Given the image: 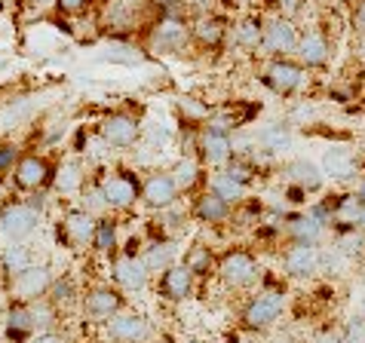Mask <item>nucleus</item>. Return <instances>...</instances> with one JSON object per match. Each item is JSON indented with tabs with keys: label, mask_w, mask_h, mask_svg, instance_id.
I'll use <instances>...</instances> for the list:
<instances>
[{
	"label": "nucleus",
	"mask_w": 365,
	"mask_h": 343,
	"mask_svg": "<svg viewBox=\"0 0 365 343\" xmlns=\"http://www.w3.org/2000/svg\"><path fill=\"white\" fill-rule=\"evenodd\" d=\"M289 304V291L286 285H264L258 288V295H252L246 300V307L240 312V325L249 331H267L282 319Z\"/></svg>",
	"instance_id": "obj_1"
},
{
	"label": "nucleus",
	"mask_w": 365,
	"mask_h": 343,
	"mask_svg": "<svg viewBox=\"0 0 365 343\" xmlns=\"http://www.w3.org/2000/svg\"><path fill=\"white\" fill-rule=\"evenodd\" d=\"M218 282L227 291H249L261 282V264L255 258V251L249 248H227L218 255Z\"/></svg>",
	"instance_id": "obj_2"
},
{
	"label": "nucleus",
	"mask_w": 365,
	"mask_h": 343,
	"mask_svg": "<svg viewBox=\"0 0 365 343\" xmlns=\"http://www.w3.org/2000/svg\"><path fill=\"white\" fill-rule=\"evenodd\" d=\"M101 194H105L108 211L114 215H123V211H133L141 203V178L133 169H108L105 175H98Z\"/></svg>",
	"instance_id": "obj_3"
},
{
	"label": "nucleus",
	"mask_w": 365,
	"mask_h": 343,
	"mask_svg": "<svg viewBox=\"0 0 365 343\" xmlns=\"http://www.w3.org/2000/svg\"><path fill=\"white\" fill-rule=\"evenodd\" d=\"M138 246L141 242L133 236L123 251H117V255L110 258V282H114L123 295H138V291H145L150 285V273H148L145 260H141Z\"/></svg>",
	"instance_id": "obj_4"
},
{
	"label": "nucleus",
	"mask_w": 365,
	"mask_h": 343,
	"mask_svg": "<svg viewBox=\"0 0 365 343\" xmlns=\"http://www.w3.org/2000/svg\"><path fill=\"white\" fill-rule=\"evenodd\" d=\"M40 221H43V215L25 196H6L0 203V233L9 242H28L37 233Z\"/></svg>",
	"instance_id": "obj_5"
},
{
	"label": "nucleus",
	"mask_w": 365,
	"mask_h": 343,
	"mask_svg": "<svg viewBox=\"0 0 365 343\" xmlns=\"http://www.w3.org/2000/svg\"><path fill=\"white\" fill-rule=\"evenodd\" d=\"M129 310L126 307V295L120 291L114 282H98V285H89L83 291V300H80V312L93 322V325H108L117 312Z\"/></svg>",
	"instance_id": "obj_6"
},
{
	"label": "nucleus",
	"mask_w": 365,
	"mask_h": 343,
	"mask_svg": "<svg viewBox=\"0 0 365 343\" xmlns=\"http://www.w3.org/2000/svg\"><path fill=\"white\" fill-rule=\"evenodd\" d=\"M9 178L19 194H43L56 184V166L46 154H22Z\"/></svg>",
	"instance_id": "obj_7"
},
{
	"label": "nucleus",
	"mask_w": 365,
	"mask_h": 343,
	"mask_svg": "<svg viewBox=\"0 0 365 343\" xmlns=\"http://www.w3.org/2000/svg\"><path fill=\"white\" fill-rule=\"evenodd\" d=\"M304 68L298 58H267L264 70H261V83H264L273 95L279 98H292L304 86Z\"/></svg>",
	"instance_id": "obj_8"
},
{
	"label": "nucleus",
	"mask_w": 365,
	"mask_h": 343,
	"mask_svg": "<svg viewBox=\"0 0 365 343\" xmlns=\"http://www.w3.org/2000/svg\"><path fill=\"white\" fill-rule=\"evenodd\" d=\"M148 46L154 53H181L190 46V22L181 13H163L150 28Z\"/></svg>",
	"instance_id": "obj_9"
},
{
	"label": "nucleus",
	"mask_w": 365,
	"mask_h": 343,
	"mask_svg": "<svg viewBox=\"0 0 365 343\" xmlns=\"http://www.w3.org/2000/svg\"><path fill=\"white\" fill-rule=\"evenodd\" d=\"M98 138L110 150H133L141 141V120L133 117L129 110H110L98 123Z\"/></svg>",
	"instance_id": "obj_10"
},
{
	"label": "nucleus",
	"mask_w": 365,
	"mask_h": 343,
	"mask_svg": "<svg viewBox=\"0 0 365 343\" xmlns=\"http://www.w3.org/2000/svg\"><path fill=\"white\" fill-rule=\"evenodd\" d=\"M301 31L298 25L286 16H270L264 22V40H261V53L267 58H295Z\"/></svg>",
	"instance_id": "obj_11"
},
{
	"label": "nucleus",
	"mask_w": 365,
	"mask_h": 343,
	"mask_svg": "<svg viewBox=\"0 0 365 343\" xmlns=\"http://www.w3.org/2000/svg\"><path fill=\"white\" fill-rule=\"evenodd\" d=\"M98 218L83 206H68L62 221H58V242H65V248H93Z\"/></svg>",
	"instance_id": "obj_12"
},
{
	"label": "nucleus",
	"mask_w": 365,
	"mask_h": 343,
	"mask_svg": "<svg viewBox=\"0 0 365 343\" xmlns=\"http://www.w3.org/2000/svg\"><path fill=\"white\" fill-rule=\"evenodd\" d=\"M105 328V337L110 343H148L150 337H154V325H150L148 316H141V312L135 310H123L117 312L114 319L108 322Z\"/></svg>",
	"instance_id": "obj_13"
},
{
	"label": "nucleus",
	"mask_w": 365,
	"mask_h": 343,
	"mask_svg": "<svg viewBox=\"0 0 365 343\" xmlns=\"http://www.w3.org/2000/svg\"><path fill=\"white\" fill-rule=\"evenodd\" d=\"M233 157V132L227 129H218V126H202L200 132V147H197V159L209 169H225L227 159Z\"/></svg>",
	"instance_id": "obj_14"
},
{
	"label": "nucleus",
	"mask_w": 365,
	"mask_h": 343,
	"mask_svg": "<svg viewBox=\"0 0 365 343\" xmlns=\"http://www.w3.org/2000/svg\"><path fill=\"white\" fill-rule=\"evenodd\" d=\"M230 34H233V25L221 13H202V16H194V22H190V43L200 49H221L230 40Z\"/></svg>",
	"instance_id": "obj_15"
},
{
	"label": "nucleus",
	"mask_w": 365,
	"mask_h": 343,
	"mask_svg": "<svg viewBox=\"0 0 365 343\" xmlns=\"http://www.w3.org/2000/svg\"><path fill=\"white\" fill-rule=\"evenodd\" d=\"M56 273L46 264H31L25 273H19L16 279H9V291H13V300L19 304H34V300H43L49 285H53Z\"/></svg>",
	"instance_id": "obj_16"
},
{
	"label": "nucleus",
	"mask_w": 365,
	"mask_h": 343,
	"mask_svg": "<svg viewBox=\"0 0 365 343\" xmlns=\"http://www.w3.org/2000/svg\"><path fill=\"white\" fill-rule=\"evenodd\" d=\"M334 53V40L326 28L313 25L307 31H301V40H298V49H295V58L304 65V68H326L329 58Z\"/></svg>",
	"instance_id": "obj_17"
},
{
	"label": "nucleus",
	"mask_w": 365,
	"mask_h": 343,
	"mask_svg": "<svg viewBox=\"0 0 365 343\" xmlns=\"http://www.w3.org/2000/svg\"><path fill=\"white\" fill-rule=\"evenodd\" d=\"M319 169H322V175H326V181H338V184H350V181H356L359 172H362L356 150L347 147V144L326 147Z\"/></svg>",
	"instance_id": "obj_18"
},
{
	"label": "nucleus",
	"mask_w": 365,
	"mask_h": 343,
	"mask_svg": "<svg viewBox=\"0 0 365 343\" xmlns=\"http://www.w3.org/2000/svg\"><path fill=\"white\" fill-rule=\"evenodd\" d=\"M181 199V190L175 187V181H172L169 169H157L150 172V175L141 181V203H145L150 211H166L172 209Z\"/></svg>",
	"instance_id": "obj_19"
},
{
	"label": "nucleus",
	"mask_w": 365,
	"mask_h": 343,
	"mask_svg": "<svg viewBox=\"0 0 365 343\" xmlns=\"http://www.w3.org/2000/svg\"><path fill=\"white\" fill-rule=\"evenodd\" d=\"M282 236L295 246H322L329 239V227L313 218L310 211H295V215L282 218Z\"/></svg>",
	"instance_id": "obj_20"
},
{
	"label": "nucleus",
	"mask_w": 365,
	"mask_h": 343,
	"mask_svg": "<svg viewBox=\"0 0 365 343\" xmlns=\"http://www.w3.org/2000/svg\"><path fill=\"white\" fill-rule=\"evenodd\" d=\"M187 215L202 227H221V224H227V221L233 218V206H227L221 196H215L212 190L202 187L200 194H194V199H190Z\"/></svg>",
	"instance_id": "obj_21"
},
{
	"label": "nucleus",
	"mask_w": 365,
	"mask_h": 343,
	"mask_svg": "<svg viewBox=\"0 0 365 343\" xmlns=\"http://www.w3.org/2000/svg\"><path fill=\"white\" fill-rule=\"evenodd\" d=\"M194 288H197V279L194 273L181 264H172L166 273H160L157 276V295L169 300V304H181V300H187L190 295H194Z\"/></svg>",
	"instance_id": "obj_22"
},
{
	"label": "nucleus",
	"mask_w": 365,
	"mask_h": 343,
	"mask_svg": "<svg viewBox=\"0 0 365 343\" xmlns=\"http://www.w3.org/2000/svg\"><path fill=\"white\" fill-rule=\"evenodd\" d=\"M317 248L319 246H295L289 242L279 255V264H282V273L289 279H310L317 276Z\"/></svg>",
	"instance_id": "obj_23"
},
{
	"label": "nucleus",
	"mask_w": 365,
	"mask_h": 343,
	"mask_svg": "<svg viewBox=\"0 0 365 343\" xmlns=\"http://www.w3.org/2000/svg\"><path fill=\"white\" fill-rule=\"evenodd\" d=\"M286 181L292 187H301L304 194H319L322 187H326V175H322V169L313 163L307 157H298V159H289L286 163Z\"/></svg>",
	"instance_id": "obj_24"
},
{
	"label": "nucleus",
	"mask_w": 365,
	"mask_h": 343,
	"mask_svg": "<svg viewBox=\"0 0 365 343\" xmlns=\"http://www.w3.org/2000/svg\"><path fill=\"white\" fill-rule=\"evenodd\" d=\"M141 260H145L150 276L166 273L172 264H178V242L169 239V236H160L154 242H148L145 251H141Z\"/></svg>",
	"instance_id": "obj_25"
},
{
	"label": "nucleus",
	"mask_w": 365,
	"mask_h": 343,
	"mask_svg": "<svg viewBox=\"0 0 365 343\" xmlns=\"http://www.w3.org/2000/svg\"><path fill=\"white\" fill-rule=\"evenodd\" d=\"M169 175L181 194H200V190L206 187V172H202V163L197 157H178L175 163H172Z\"/></svg>",
	"instance_id": "obj_26"
},
{
	"label": "nucleus",
	"mask_w": 365,
	"mask_h": 343,
	"mask_svg": "<svg viewBox=\"0 0 365 343\" xmlns=\"http://www.w3.org/2000/svg\"><path fill=\"white\" fill-rule=\"evenodd\" d=\"M264 22L267 19L261 13H249L242 16L237 25H233V43L246 53H261V40H264Z\"/></svg>",
	"instance_id": "obj_27"
},
{
	"label": "nucleus",
	"mask_w": 365,
	"mask_h": 343,
	"mask_svg": "<svg viewBox=\"0 0 365 343\" xmlns=\"http://www.w3.org/2000/svg\"><path fill=\"white\" fill-rule=\"evenodd\" d=\"M329 233H331V246L347 260L365 258V230H359L356 224H341V227H331Z\"/></svg>",
	"instance_id": "obj_28"
},
{
	"label": "nucleus",
	"mask_w": 365,
	"mask_h": 343,
	"mask_svg": "<svg viewBox=\"0 0 365 343\" xmlns=\"http://www.w3.org/2000/svg\"><path fill=\"white\" fill-rule=\"evenodd\" d=\"M46 300L53 304L58 312H68L71 307H80V300H83V291H80L77 279L71 273H62L53 279V285L46 291Z\"/></svg>",
	"instance_id": "obj_29"
},
{
	"label": "nucleus",
	"mask_w": 365,
	"mask_h": 343,
	"mask_svg": "<svg viewBox=\"0 0 365 343\" xmlns=\"http://www.w3.org/2000/svg\"><path fill=\"white\" fill-rule=\"evenodd\" d=\"M34 337V319H31V304H19L13 300L6 310V340L13 343H28Z\"/></svg>",
	"instance_id": "obj_30"
},
{
	"label": "nucleus",
	"mask_w": 365,
	"mask_h": 343,
	"mask_svg": "<svg viewBox=\"0 0 365 343\" xmlns=\"http://www.w3.org/2000/svg\"><path fill=\"white\" fill-rule=\"evenodd\" d=\"M289 147H292L289 123H267L255 132V150H261V154H282Z\"/></svg>",
	"instance_id": "obj_31"
},
{
	"label": "nucleus",
	"mask_w": 365,
	"mask_h": 343,
	"mask_svg": "<svg viewBox=\"0 0 365 343\" xmlns=\"http://www.w3.org/2000/svg\"><path fill=\"white\" fill-rule=\"evenodd\" d=\"M31 264H37V260H34V251L28 242H9V246L0 251V270H4L6 279H16Z\"/></svg>",
	"instance_id": "obj_32"
},
{
	"label": "nucleus",
	"mask_w": 365,
	"mask_h": 343,
	"mask_svg": "<svg viewBox=\"0 0 365 343\" xmlns=\"http://www.w3.org/2000/svg\"><path fill=\"white\" fill-rule=\"evenodd\" d=\"M181 264H185L190 273H194V279H209L215 276L218 270V255L212 251V246H202V242H197V246H190L185 251V258H181Z\"/></svg>",
	"instance_id": "obj_33"
},
{
	"label": "nucleus",
	"mask_w": 365,
	"mask_h": 343,
	"mask_svg": "<svg viewBox=\"0 0 365 343\" xmlns=\"http://www.w3.org/2000/svg\"><path fill=\"white\" fill-rule=\"evenodd\" d=\"M117 224H120V221H117L114 211H108V215H101V218H98L96 236H93V248L98 251V255H105V258H114V255H117V248H120Z\"/></svg>",
	"instance_id": "obj_34"
},
{
	"label": "nucleus",
	"mask_w": 365,
	"mask_h": 343,
	"mask_svg": "<svg viewBox=\"0 0 365 343\" xmlns=\"http://www.w3.org/2000/svg\"><path fill=\"white\" fill-rule=\"evenodd\" d=\"M206 190H212V194L221 196V199H225L227 206H233V209L249 199V190L242 187V184H237V181H230L225 172H212V175L206 178Z\"/></svg>",
	"instance_id": "obj_35"
},
{
	"label": "nucleus",
	"mask_w": 365,
	"mask_h": 343,
	"mask_svg": "<svg viewBox=\"0 0 365 343\" xmlns=\"http://www.w3.org/2000/svg\"><path fill=\"white\" fill-rule=\"evenodd\" d=\"M86 181V172L83 166L77 163V159H68V163H62L56 169V190L58 194H80V187H83Z\"/></svg>",
	"instance_id": "obj_36"
},
{
	"label": "nucleus",
	"mask_w": 365,
	"mask_h": 343,
	"mask_svg": "<svg viewBox=\"0 0 365 343\" xmlns=\"http://www.w3.org/2000/svg\"><path fill=\"white\" fill-rule=\"evenodd\" d=\"M218 172H225L230 181H237V184H242L246 190L258 181V166L252 163L249 157H242V154H233V157L227 159V166H225V169H218Z\"/></svg>",
	"instance_id": "obj_37"
},
{
	"label": "nucleus",
	"mask_w": 365,
	"mask_h": 343,
	"mask_svg": "<svg viewBox=\"0 0 365 343\" xmlns=\"http://www.w3.org/2000/svg\"><path fill=\"white\" fill-rule=\"evenodd\" d=\"M80 203L77 206H83L86 211H93L96 218L101 215H108V203H105V194H101V184H98V175H86L83 181V187H80Z\"/></svg>",
	"instance_id": "obj_38"
},
{
	"label": "nucleus",
	"mask_w": 365,
	"mask_h": 343,
	"mask_svg": "<svg viewBox=\"0 0 365 343\" xmlns=\"http://www.w3.org/2000/svg\"><path fill=\"white\" fill-rule=\"evenodd\" d=\"M58 312L49 300L43 297V300H34L31 304V319H34V334H43V331H56V325H58Z\"/></svg>",
	"instance_id": "obj_39"
},
{
	"label": "nucleus",
	"mask_w": 365,
	"mask_h": 343,
	"mask_svg": "<svg viewBox=\"0 0 365 343\" xmlns=\"http://www.w3.org/2000/svg\"><path fill=\"white\" fill-rule=\"evenodd\" d=\"M344 264H347V258H344L341 251L331 246V242H329V246L322 242V246L317 248V273L331 276V273H338V270H341Z\"/></svg>",
	"instance_id": "obj_40"
},
{
	"label": "nucleus",
	"mask_w": 365,
	"mask_h": 343,
	"mask_svg": "<svg viewBox=\"0 0 365 343\" xmlns=\"http://www.w3.org/2000/svg\"><path fill=\"white\" fill-rule=\"evenodd\" d=\"M101 58H105V62H120V65H135V62H141V53H135V46L114 43V40H110L108 49L101 53Z\"/></svg>",
	"instance_id": "obj_41"
},
{
	"label": "nucleus",
	"mask_w": 365,
	"mask_h": 343,
	"mask_svg": "<svg viewBox=\"0 0 365 343\" xmlns=\"http://www.w3.org/2000/svg\"><path fill=\"white\" fill-rule=\"evenodd\" d=\"M19 144L16 141H0V178L4 175H13V169L19 163Z\"/></svg>",
	"instance_id": "obj_42"
},
{
	"label": "nucleus",
	"mask_w": 365,
	"mask_h": 343,
	"mask_svg": "<svg viewBox=\"0 0 365 343\" xmlns=\"http://www.w3.org/2000/svg\"><path fill=\"white\" fill-rule=\"evenodd\" d=\"M344 343H365V319L362 316H353L347 325L341 328Z\"/></svg>",
	"instance_id": "obj_43"
},
{
	"label": "nucleus",
	"mask_w": 365,
	"mask_h": 343,
	"mask_svg": "<svg viewBox=\"0 0 365 343\" xmlns=\"http://www.w3.org/2000/svg\"><path fill=\"white\" fill-rule=\"evenodd\" d=\"M53 6H56L62 16H71V19H74V16H83L86 9L93 6V0H56Z\"/></svg>",
	"instance_id": "obj_44"
},
{
	"label": "nucleus",
	"mask_w": 365,
	"mask_h": 343,
	"mask_svg": "<svg viewBox=\"0 0 365 343\" xmlns=\"http://www.w3.org/2000/svg\"><path fill=\"white\" fill-rule=\"evenodd\" d=\"M273 6H277V16H286L295 22V16L304 13V6H307V0H273Z\"/></svg>",
	"instance_id": "obj_45"
},
{
	"label": "nucleus",
	"mask_w": 365,
	"mask_h": 343,
	"mask_svg": "<svg viewBox=\"0 0 365 343\" xmlns=\"http://www.w3.org/2000/svg\"><path fill=\"white\" fill-rule=\"evenodd\" d=\"M28 343H74V340L62 334V331H43V334H34Z\"/></svg>",
	"instance_id": "obj_46"
},
{
	"label": "nucleus",
	"mask_w": 365,
	"mask_h": 343,
	"mask_svg": "<svg viewBox=\"0 0 365 343\" xmlns=\"http://www.w3.org/2000/svg\"><path fill=\"white\" fill-rule=\"evenodd\" d=\"M353 28L365 37V0H356V4H353Z\"/></svg>",
	"instance_id": "obj_47"
},
{
	"label": "nucleus",
	"mask_w": 365,
	"mask_h": 343,
	"mask_svg": "<svg viewBox=\"0 0 365 343\" xmlns=\"http://www.w3.org/2000/svg\"><path fill=\"white\" fill-rule=\"evenodd\" d=\"M313 343H344V334L341 331H334V328H322V331H317Z\"/></svg>",
	"instance_id": "obj_48"
},
{
	"label": "nucleus",
	"mask_w": 365,
	"mask_h": 343,
	"mask_svg": "<svg viewBox=\"0 0 365 343\" xmlns=\"http://www.w3.org/2000/svg\"><path fill=\"white\" fill-rule=\"evenodd\" d=\"M150 4L160 6V16L163 13H181V9H185L181 6V0H150Z\"/></svg>",
	"instance_id": "obj_49"
},
{
	"label": "nucleus",
	"mask_w": 365,
	"mask_h": 343,
	"mask_svg": "<svg viewBox=\"0 0 365 343\" xmlns=\"http://www.w3.org/2000/svg\"><path fill=\"white\" fill-rule=\"evenodd\" d=\"M353 194L359 196V203H365V178L359 181V184H356V190H353Z\"/></svg>",
	"instance_id": "obj_50"
},
{
	"label": "nucleus",
	"mask_w": 365,
	"mask_h": 343,
	"mask_svg": "<svg viewBox=\"0 0 365 343\" xmlns=\"http://www.w3.org/2000/svg\"><path fill=\"white\" fill-rule=\"evenodd\" d=\"M356 227H359V230H365V203L359 206V215H356Z\"/></svg>",
	"instance_id": "obj_51"
},
{
	"label": "nucleus",
	"mask_w": 365,
	"mask_h": 343,
	"mask_svg": "<svg viewBox=\"0 0 365 343\" xmlns=\"http://www.w3.org/2000/svg\"><path fill=\"white\" fill-rule=\"evenodd\" d=\"M31 4H34V6H53L56 0H31Z\"/></svg>",
	"instance_id": "obj_52"
},
{
	"label": "nucleus",
	"mask_w": 365,
	"mask_h": 343,
	"mask_svg": "<svg viewBox=\"0 0 365 343\" xmlns=\"http://www.w3.org/2000/svg\"><path fill=\"white\" fill-rule=\"evenodd\" d=\"M227 6H240V4H246V0H225Z\"/></svg>",
	"instance_id": "obj_53"
},
{
	"label": "nucleus",
	"mask_w": 365,
	"mask_h": 343,
	"mask_svg": "<svg viewBox=\"0 0 365 343\" xmlns=\"http://www.w3.org/2000/svg\"><path fill=\"white\" fill-rule=\"evenodd\" d=\"M359 316L365 319V297H362V304H359Z\"/></svg>",
	"instance_id": "obj_54"
},
{
	"label": "nucleus",
	"mask_w": 365,
	"mask_h": 343,
	"mask_svg": "<svg viewBox=\"0 0 365 343\" xmlns=\"http://www.w3.org/2000/svg\"><path fill=\"white\" fill-rule=\"evenodd\" d=\"M341 4H350V6H353V4H356V0H341Z\"/></svg>",
	"instance_id": "obj_55"
}]
</instances>
